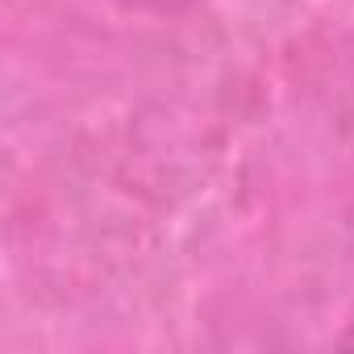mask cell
I'll return each instance as SVG.
<instances>
[{
	"mask_svg": "<svg viewBox=\"0 0 354 354\" xmlns=\"http://www.w3.org/2000/svg\"><path fill=\"white\" fill-rule=\"evenodd\" d=\"M125 5H142V9H184V5H196V0H125Z\"/></svg>",
	"mask_w": 354,
	"mask_h": 354,
	"instance_id": "1",
	"label": "cell"
},
{
	"mask_svg": "<svg viewBox=\"0 0 354 354\" xmlns=\"http://www.w3.org/2000/svg\"><path fill=\"white\" fill-rule=\"evenodd\" d=\"M337 346H342V350H354V325H350V329L342 333V342H337Z\"/></svg>",
	"mask_w": 354,
	"mask_h": 354,
	"instance_id": "2",
	"label": "cell"
}]
</instances>
